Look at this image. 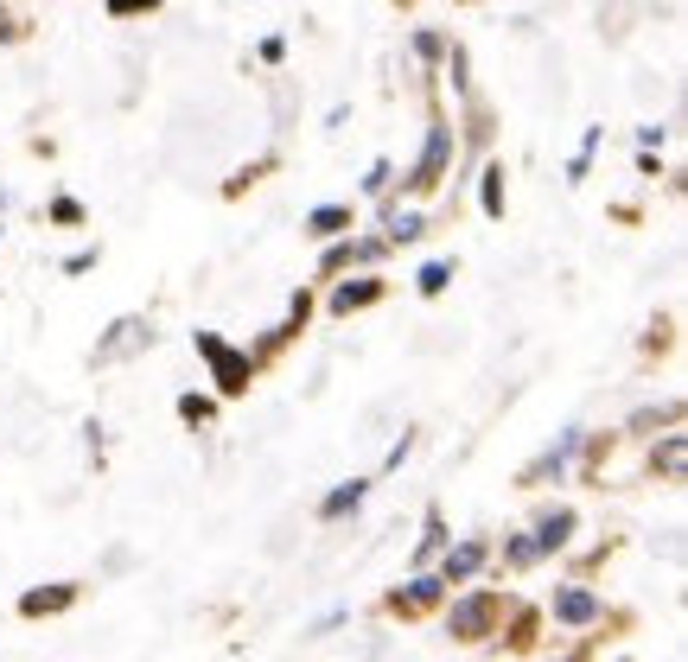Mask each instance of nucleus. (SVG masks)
<instances>
[{
    "instance_id": "39448f33",
    "label": "nucleus",
    "mask_w": 688,
    "mask_h": 662,
    "mask_svg": "<svg viewBox=\"0 0 688 662\" xmlns=\"http://www.w3.org/2000/svg\"><path fill=\"white\" fill-rule=\"evenodd\" d=\"M370 300H376V287L364 281V287H344V293H338L332 306H338V312H351V306H370Z\"/></svg>"
},
{
    "instance_id": "423d86ee",
    "label": "nucleus",
    "mask_w": 688,
    "mask_h": 662,
    "mask_svg": "<svg viewBox=\"0 0 688 662\" xmlns=\"http://www.w3.org/2000/svg\"><path fill=\"white\" fill-rule=\"evenodd\" d=\"M561 618H593V599H587V592H567V599H561Z\"/></svg>"
},
{
    "instance_id": "f03ea898",
    "label": "nucleus",
    "mask_w": 688,
    "mask_h": 662,
    "mask_svg": "<svg viewBox=\"0 0 688 662\" xmlns=\"http://www.w3.org/2000/svg\"><path fill=\"white\" fill-rule=\"evenodd\" d=\"M485 624H491V599H472V605H459V612H453V631L459 637H478Z\"/></svg>"
},
{
    "instance_id": "20e7f679",
    "label": "nucleus",
    "mask_w": 688,
    "mask_h": 662,
    "mask_svg": "<svg viewBox=\"0 0 688 662\" xmlns=\"http://www.w3.org/2000/svg\"><path fill=\"white\" fill-rule=\"evenodd\" d=\"M440 160H446V134L427 141V160H421V179H415V185H434V179H440Z\"/></svg>"
},
{
    "instance_id": "0eeeda50",
    "label": "nucleus",
    "mask_w": 688,
    "mask_h": 662,
    "mask_svg": "<svg viewBox=\"0 0 688 662\" xmlns=\"http://www.w3.org/2000/svg\"><path fill=\"white\" fill-rule=\"evenodd\" d=\"M313 230L319 236H338L344 230V211H313Z\"/></svg>"
},
{
    "instance_id": "1a4fd4ad",
    "label": "nucleus",
    "mask_w": 688,
    "mask_h": 662,
    "mask_svg": "<svg viewBox=\"0 0 688 662\" xmlns=\"http://www.w3.org/2000/svg\"><path fill=\"white\" fill-rule=\"evenodd\" d=\"M141 7H153V0H109V13H141Z\"/></svg>"
},
{
    "instance_id": "6e6552de",
    "label": "nucleus",
    "mask_w": 688,
    "mask_h": 662,
    "mask_svg": "<svg viewBox=\"0 0 688 662\" xmlns=\"http://www.w3.org/2000/svg\"><path fill=\"white\" fill-rule=\"evenodd\" d=\"M357 497H364V484H351V491H338L332 503H325V516H344V510H351V503H357Z\"/></svg>"
},
{
    "instance_id": "f257e3e1",
    "label": "nucleus",
    "mask_w": 688,
    "mask_h": 662,
    "mask_svg": "<svg viewBox=\"0 0 688 662\" xmlns=\"http://www.w3.org/2000/svg\"><path fill=\"white\" fill-rule=\"evenodd\" d=\"M198 351H204V357H211V363H217V382H223V389H230V395H236V389H243V376H249V357H236V351H223V344H217V338H198Z\"/></svg>"
},
{
    "instance_id": "7ed1b4c3",
    "label": "nucleus",
    "mask_w": 688,
    "mask_h": 662,
    "mask_svg": "<svg viewBox=\"0 0 688 662\" xmlns=\"http://www.w3.org/2000/svg\"><path fill=\"white\" fill-rule=\"evenodd\" d=\"M58 605H71V586H58V592H26V618L58 612Z\"/></svg>"
}]
</instances>
